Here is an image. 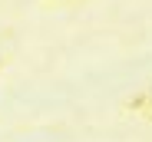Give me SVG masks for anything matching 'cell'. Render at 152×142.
Returning <instances> with one entry per match:
<instances>
[{
    "label": "cell",
    "instance_id": "obj_1",
    "mask_svg": "<svg viewBox=\"0 0 152 142\" xmlns=\"http://www.w3.org/2000/svg\"><path fill=\"white\" fill-rule=\"evenodd\" d=\"M149 103H152V89H149Z\"/></svg>",
    "mask_w": 152,
    "mask_h": 142
}]
</instances>
